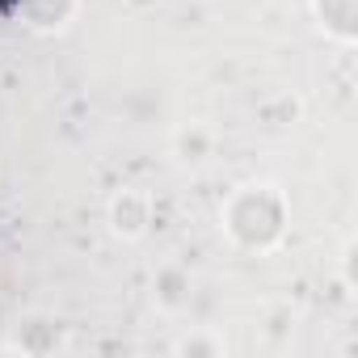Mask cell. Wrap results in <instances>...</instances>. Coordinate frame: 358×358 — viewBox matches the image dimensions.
<instances>
[{"instance_id":"1","label":"cell","mask_w":358,"mask_h":358,"mask_svg":"<svg viewBox=\"0 0 358 358\" xmlns=\"http://www.w3.org/2000/svg\"><path fill=\"white\" fill-rule=\"evenodd\" d=\"M228 228H232L245 245H266V241H274L278 228H282V207H278V199L266 194V190L241 194V199L232 203V211H228Z\"/></svg>"},{"instance_id":"2","label":"cell","mask_w":358,"mask_h":358,"mask_svg":"<svg viewBox=\"0 0 358 358\" xmlns=\"http://www.w3.org/2000/svg\"><path fill=\"white\" fill-rule=\"evenodd\" d=\"M354 17H358V0H324V22L341 34H354Z\"/></svg>"}]
</instances>
